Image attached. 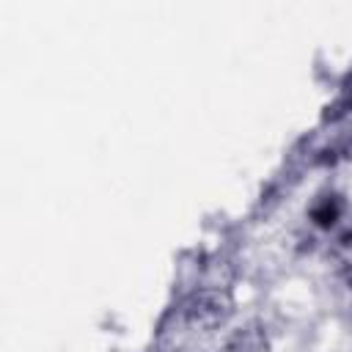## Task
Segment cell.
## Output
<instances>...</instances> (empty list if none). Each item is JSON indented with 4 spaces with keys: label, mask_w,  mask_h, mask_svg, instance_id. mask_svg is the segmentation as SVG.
I'll list each match as a JSON object with an SVG mask.
<instances>
[{
    "label": "cell",
    "mask_w": 352,
    "mask_h": 352,
    "mask_svg": "<svg viewBox=\"0 0 352 352\" xmlns=\"http://www.w3.org/2000/svg\"><path fill=\"white\" fill-rule=\"evenodd\" d=\"M341 245H344V248H352V228H349V231L341 236Z\"/></svg>",
    "instance_id": "obj_4"
},
{
    "label": "cell",
    "mask_w": 352,
    "mask_h": 352,
    "mask_svg": "<svg viewBox=\"0 0 352 352\" xmlns=\"http://www.w3.org/2000/svg\"><path fill=\"white\" fill-rule=\"evenodd\" d=\"M187 319L192 324H217L226 319V314L231 311V300L223 294V292H214V289H204L198 292L190 302H187Z\"/></svg>",
    "instance_id": "obj_1"
},
{
    "label": "cell",
    "mask_w": 352,
    "mask_h": 352,
    "mask_svg": "<svg viewBox=\"0 0 352 352\" xmlns=\"http://www.w3.org/2000/svg\"><path fill=\"white\" fill-rule=\"evenodd\" d=\"M344 214V201L338 195H322L314 206H311V220L319 228H333Z\"/></svg>",
    "instance_id": "obj_3"
},
{
    "label": "cell",
    "mask_w": 352,
    "mask_h": 352,
    "mask_svg": "<svg viewBox=\"0 0 352 352\" xmlns=\"http://www.w3.org/2000/svg\"><path fill=\"white\" fill-rule=\"evenodd\" d=\"M226 352H267L264 327H258V324H245V327H239V330L228 338Z\"/></svg>",
    "instance_id": "obj_2"
}]
</instances>
